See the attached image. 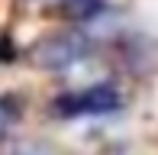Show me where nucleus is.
Wrapping results in <instances>:
<instances>
[{"mask_svg":"<svg viewBox=\"0 0 158 155\" xmlns=\"http://www.w3.org/2000/svg\"><path fill=\"white\" fill-rule=\"evenodd\" d=\"M6 119H10V113H6V107L0 103V132H3V126H6Z\"/></svg>","mask_w":158,"mask_h":155,"instance_id":"obj_3","label":"nucleus"},{"mask_svg":"<svg viewBox=\"0 0 158 155\" xmlns=\"http://www.w3.org/2000/svg\"><path fill=\"white\" fill-rule=\"evenodd\" d=\"M84 39L81 36H55V39H45L35 45L32 52V61L39 68H48V71H58V68L71 65L74 58H81L84 55Z\"/></svg>","mask_w":158,"mask_h":155,"instance_id":"obj_1","label":"nucleus"},{"mask_svg":"<svg viewBox=\"0 0 158 155\" xmlns=\"http://www.w3.org/2000/svg\"><path fill=\"white\" fill-rule=\"evenodd\" d=\"M55 107L64 116H81V113H106V110L119 107V97L113 87H94V90H81V94L61 97Z\"/></svg>","mask_w":158,"mask_h":155,"instance_id":"obj_2","label":"nucleus"}]
</instances>
